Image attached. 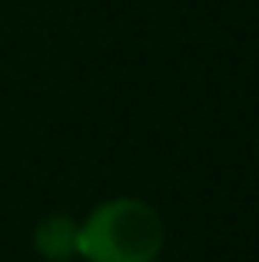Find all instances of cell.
Returning a JSON list of instances; mask_svg holds the SVG:
<instances>
[{
	"label": "cell",
	"mask_w": 259,
	"mask_h": 262,
	"mask_svg": "<svg viewBox=\"0 0 259 262\" xmlns=\"http://www.w3.org/2000/svg\"><path fill=\"white\" fill-rule=\"evenodd\" d=\"M163 249V223L140 199H113L80 226V256L90 262H153Z\"/></svg>",
	"instance_id": "cell-1"
},
{
	"label": "cell",
	"mask_w": 259,
	"mask_h": 262,
	"mask_svg": "<svg viewBox=\"0 0 259 262\" xmlns=\"http://www.w3.org/2000/svg\"><path fill=\"white\" fill-rule=\"evenodd\" d=\"M37 249L50 262H67L80 252V226L67 216H50L37 226Z\"/></svg>",
	"instance_id": "cell-2"
}]
</instances>
